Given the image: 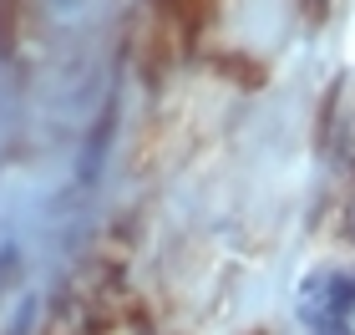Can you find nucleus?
Masks as SVG:
<instances>
[{"mask_svg":"<svg viewBox=\"0 0 355 335\" xmlns=\"http://www.w3.org/2000/svg\"><path fill=\"white\" fill-rule=\"evenodd\" d=\"M214 6H218V0H157V15L178 31L183 46H193L208 31V21H214Z\"/></svg>","mask_w":355,"mask_h":335,"instance_id":"nucleus-1","label":"nucleus"},{"mask_svg":"<svg viewBox=\"0 0 355 335\" xmlns=\"http://www.w3.org/2000/svg\"><path fill=\"white\" fill-rule=\"evenodd\" d=\"M15 36H21V0H0V56L15 51Z\"/></svg>","mask_w":355,"mask_h":335,"instance_id":"nucleus-2","label":"nucleus"},{"mask_svg":"<svg viewBox=\"0 0 355 335\" xmlns=\"http://www.w3.org/2000/svg\"><path fill=\"white\" fill-rule=\"evenodd\" d=\"M254 335H264V330H254Z\"/></svg>","mask_w":355,"mask_h":335,"instance_id":"nucleus-3","label":"nucleus"}]
</instances>
